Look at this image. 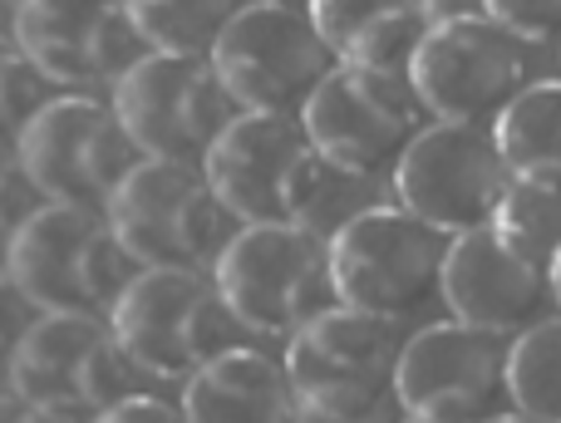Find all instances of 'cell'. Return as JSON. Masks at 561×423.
I'll return each mask as SVG.
<instances>
[{"label": "cell", "mask_w": 561, "mask_h": 423, "mask_svg": "<svg viewBox=\"0 0 561 423\" xmlns=\"http://www.w3.org/2000/svg\"><path fill=\"white\" fill-rule=\"evenodd\" d=\"M237 227H320L350 178L316 153L300 118L242 114L203 163ZM330 237V231H325Z\"/></svg>", "instance_id": "cell-1"}, {"label": "cell", "mask_w": 561, "mask_h": 423, "mask_svg": "<svg viewBox=\"0 0 561 423\" xmlns=\"http://www.w3.org/2000/svg\"><path fill=\"white\" fill-rule=\"evenodd\" d=\"M247 340H290L340 310L330 237L316 227H242L213 271Z\"/></svg>", "instance_id": "cell-2"}, {"label": "cell", "mask_w": 561, "mask_h": 423, "mask_svg": "<svg viewBox=\"0 0 561 423\" xmlns=\"http://www.w3.org/2000/svg\"><path fill=\"white\" fill-rule=\"evenodd\" d=\"M537 49L497 25L488 5H444L414 59L419 104L434 124L497 128L503 114L537 84Z\"/></svg>", "instance_id": "cell-3"}, {"label": "cell", "mask_w": 561, "mask_h": 423, "mask_svg": "<svg viewBox=\"0 0 561 423\" xmlns=\"http://www.w3.org/2000/svg\"><path fill=\"white\" fill-rule=\"evenodd\" d=\"M5 271L35 316L114 320L124 290L138 281V261L118 247L104 211L39 207L5 251Z\"/></svg>", "instance_id": "cell-4"}, {"label": "cell", "mask_w": 561, "mask_h": 423, "mask_svg": "<svg viewBox=\"0 0 561 423\" xmlns=\"http://www.w3.org/2000/svg\"><path fill=\"white\" fill-rule=\"evenodd\" d=\"M454 241L438 237L399 203L355 207L330 227V266H335L340 306L359 316L404 325L424 306L444 300V266Z\"/></svg>", "instance_id": "cell-5"}, {"label": "cell", "mask_w": 561, "mask_h": 423, "mask_svg": "<svg viewBox=\"0 0 561 423\" xmlns=\"http://www.w3.org/2000/svg\"><path fill=\"white\" fill-rule=\"evenodd\" d=\"M5 389L39 414L99 419L128 399L158 395V379L118 345L108 320L39 316L5 369Z\"/></svg>", "instance_id": "cell-6"}, {"label": "cell", "mask_w": 561, "mask_h": 423, "mask_svg": "<svg viewBox=\"0 0 561 423\" xmlns=\"http://www.w3.org/2000/svg\"><path fill=\"white\" fill-rule=\"evenodd\" d=\"M242 114L300 118L340 69L310 0H242L213 55Z\"/></svg>", "instance_id": "cell-7"}, {"label": "cell", "mask_w": 561, "mask_h": 423, "mask_svg": "<svg viewBox=\"0 0 561 423\" xmlns=\"http://www.w3.org/2000/svg\"><path fill=\"white\" fill-rule=\"evenodd\" d=\"M108 325L158 385H193L207 365L247 345L207 271H138Z\"/></svg>", "instance_id": "cell-8"}, {"label": "cell", "mask_w": 561, "mask_h": 423, "mask_svg": "<svg viewBox=\"0 0 561 423\" xmlns=\"http://www.w3.org/2000/svg\"><path fill=\"white\" fill-rule=\"evenodd\" d=\"M118 247L138 261V271H207L232 247L237 217L213 193L203 168L144 163L108 207Z\"/></svg>", "instance_id": "cell-9"}, {"label": "cell", "mask_w": 561, "mask_h": 423, "mask_svg": "<svg viewBox=\"0 0 561 423\" xmlns=\"http://www.w3.org/2000/svg\"><path fill=\"white\" fill-rule=\"evenodd\" d=\"M404 423H497L513 409V340L483 335L458 320L419 325L404 340L394 379Z\"/></svg>", "instance_id": "cell-10"}, {"label": "cell", "mask_w": 561, "mask_h": 423, "mask_svg": "<svg viewBox=\"0 0 561 423\" xmlns=\"http://www.w3.org/2000/svg\"><path fill=\"white\" fill-rule=\"evenodd\" d=\"M404 330L359 310H330L286 345V375L300 395V409L340 423H385L394 404V379L404 359Z\"/></svg>", "instance_id": "cell-11"}, {"label": "cell", "mask_w": 561, "mask_h": 423, "mask_svg": "<svg viewBox=\"0 0 561 423\" xmlns=\"http://www.w3.org/2000/svg\"><path fill=\"white\" fill-rule=\"evenodd\" d=\"M15 153L49 207L104 211V217L128 178L148 163L128 128L118 124L114 104L89 94H59L30 124Z\"/></svg>", "instance_id": "cell-12"}, {"label": "cell", "mask_w": 561, "mask_h": 423, "mask_svg": "<svg viewBox=\"0 0 561 423\" xmlns=\"http://www.w3.org/2000/svg\"><path fill=\"white\" fill-rule=\"evenodd\" d=\"M316 153L350 183H375L394 178L404 153L419 144L434 118L419 104L409 79L369 75V69H345L325 79L310 108L300 114Z\"/></svg>", "instance_id": "cell-13"}, {"label": "cell", "mask_w": 561, "mask_h": 423, "mask_svg": "<svg viewBox=\"0 0 561 423\" xmlns=\"http://www.w3.org/2000/svg\"><path fill=\"white\" fill-rule=\"evenodd\" d=\"M10 35L55 94L114 99V89L148 59L128 0H25Z\"/></svg>", "instance_id": "cell-14"}, {"label": "cell", "mask_w": 561, "mask_h": 423, "mask_svg": "<svg viewBox=\"0 0 561 423\" xmlns=\"http://www.w3.org/2000/svg\"><path fill=\"white\" fill-rule=\"evenodd\" d=\"M114 114L138 144L148 163L203 168L217 138L242 118L237 99L227 94L213 59H173L148 55L124 84L114 89Z\"/></svg>", "instance_id": "cell-15"}, {"label": "cell", "mask_w": 561, "mask_h": 423, "mask_svg": "<svg viewBox=\"0 0 561 423\" xmlns=\"http://www.w3.org/2000/svg\"><path fill=\"white\" fill-rule=\"evenodd\" d=\"M389 183H394V203L409 217H419L448 241L493 227L507 193L517 187L497 134L468 124H428Z\"/></svg>", "instance_id": "cell-16"}, {"label": "cell", "mask_w": 561, "mask_h": 423, "mask_svg": "<svg viewBox=\"0 0 561 423\" xmlns=\"http://www.w3.org/2000/svg\"><path fill=\"white\" fill-rule=\"evenodd\" d=\"M557 256L507 227L468 231L448 247L444 266V310L458 325H473L497 340H523L547 325L557 310Z\"/></svg>", "instance_id": "cell-17"}, {"label": "cell", "mask_w": 561, "mask_h": 423, "mask_svg": "<svg viewBox=\"0 0 561 423\" xmlns=\"http://www.w3.org/2000/svg\"><path fill=\"white\" fill-rule=\"evenodd\" d=\"M325 45L345 69L409 79L428 30L444 20V5L424 0H310Z\"/></svg>", "instance_id": "cell-18"}, {"label": "cell", "mask_w": 561, "mask_h": 423, "mask_svg": "<svg viewBox=\"0 0 561 423\" xmlns=\"http://www.w3.org/2000/svg\"><path fill=\"white\" fill-rule=\"evenodd\" d=\"M187 423H300V395L286 375V359L262 345H242L207 365L193 385H183Z\"/></svg>", "instance_id": "cell-19"}, {"label": "cell", "mask_w": 561, "mask_h": 423, "mask_svg": "<svg viewBox=\"0 0 561 423\" xmlns=\"http://www.w3.org/2000/svg\"><path fill=\"white\" fill-rule=\"evenodd\" d=\"M493 134L517 187L561 197V79H537Z\"/></svg>", "instance_id": "cell-20"}, {"label": "cell", "mask_w": 561, "mask_h": 423, "mask_svg": "<svg viewBox=\"0 0 561 423\" xmlns=\"http://www.w3.org/2000/svg\"><path fill=\"white\" fill-rule=\"evenodd\" d=\"M148 55L213 59L242 0H128Z\"/></svg>", "instance_id": "cell-21"}, {"label": "cell", "mask_w": 561, "mask_h": 423, "mask_svg": "<svg viewBox=\"0 0 561 423\" xmlns=\"http://www.w3.org/2000/svg\"><path fill=\"white\" fill-rule=\"evenodd\" d=\"M513 409L561 423V316L513 340Z\"/></svg>", "instance_id": "cell-22"}, {"label": "cell", "mask_w": 561, "mask_h": 423, "mask_svg": "<svg viewBox=\"0 0 561 423\" xmlns=\"http://www.w3.org/2000/svg\"><path fill=\"white\" fill-rule=\"evenodd\" d=\"M49 79L30 65V55L15 45L10 30H0V148H20V138L30 134L39 114L55 104Z\"/></svg>", "instance_id": "cell-23"}, {"label": "cell", "mask_w": 561, "mask_h": 423, "mask_svg": "<svg viewBox=\"0 0 561 423\" xmlns=\"http://www.w3.org/2000/svg\"><path fill=\"white\" fill-rule=\"evenodd\" d=\"M497 227H507L513 237L533 241L542 251H561V197L557 193H537V187H513L503 211H497Z\"/></svg>", "instance_id": "cell-24"}, {"label": "cell", "mask_w": 561, "mask_h": 423, "mask_svg": "<svg viewBox=\"0 0 561 423\" xmlns=\"http://www.w3.org/2000/svg\"><path fill=\"white\" fill-rule=\"evenodd\" d=\"M39 207H45V197H39V187L30 183L20 153L15 148H0V261H5L10 241L20 237V227H25Z\"/></svg>", "instance_id": "cell-25"}, {"label": "cell", "mask_w": 561, "mask_h": 423, "mask_svg": "<svg viewBox=\"0 0 561 423\" xmlns=\"http://www.w3.org/2000/svg\"><path fill=\"white\" fill-rule=\"evenodd\" d=\"M488 10H493L497 25H507L533 49L561 39V0H497V5H488Z\"/></svg>", "instance_id": "cell-26"}, {"label": "cell", "mask_w": 561, "mask_h": 423, "mask_svg": "<svg viewBox=\"0 0 561 423\" xmlns=\"http://www.w3.org/2000/svg\"><path fill=\"white\" fill-rule=\"evenodd\" d=\"M35 306L25 300V290L15 286V276L5 271V261H0V379H5L10 359H15L20 340L30 335V325H35Z\"/></svg>", "instance_id": "cell-27"}, {"label": "cell", "mask_w": 561, "mask_h": 423, "mask_svg": "<svg viewBox=\"0 0 561 423\" xmlns=\"http://www.w3.org/2000/svg\"><path fill=\"white\" fill-rule=\"evenodd\" d=\"M94 423H187V419H183V404H168L163 395H144V399H128V404L99 414Z\"/></svg>", "instance_id": "cell-28"}, {"label": "cell", "mask_w": 561, "mask_h": 423, "mask_svg": "<svg viewBox=\"0 0 561 423\" xmlns=\"http://www.w3.org/2000/svg\"><path fill=\"white\" fill-rule=\"evenodd\" d=\"M25 414H30L25 399H15L10 389H0V423H25Z\"/></svg>", "instance_id": "cell-29"}, {"label": "cell", "mask_w": 561, "mask_h": 423, "mask_svg": "<svg viewBox=\"0 0 561 423\" xmlns=\"http://www.w3.org/2000/svg\"><path fill=\"white\" fill-rule=\"evenodd\" d=\"M25 423H94V419H65V414H39V409H30Z\"/></svg>", "instance_id": "cell-30"}, {"label": "cell", "mask_w": 561, "mask_h": 423, "mask_svg": "<svg viewBox=\"0 0 561 423\" xmlns=\"http://www.w3.org/2000/svg\"><path fill=\"white\" fill-rule=\"evenodd\" d=\"M300 423H340V419H325V414H310V409H306V414H300Z\"/></svg>", "instance_id": "cell-31"}, {"label": "cell", "mask_w": 561, "mask_h": 423, "mask_svg": "<svg viewBox=\"0 0 561 423\" xmlns=\"http://www.w3.org/2000/svg\"><path fill=\"white\" fill-rule=\"evenodd\" d=\"M552 276H557V310H561V251H557V266H552Z\"/></svg>", "instance_id": "cell-32"}, {"label": "cell", "mask_w": 561, "mask_h": 423, "mask_svg": "<svg viewBox=\"0 0 561 423\" xmlns=\"http://www.w3.org/2000/svg\"><path fill=\"white\" fill-rule=\"evenodd\" d=\"M10 15H15V5H0V30H10Z\"/></svg>", "instance_id": "cell-33"}, {"label": "cell", "mask_w": 561, "mask_h": 423, "mask_svg": "<svg viewBox=\"0 0 561 423\" xmlns=\"http://www.w3.org/2000/svg\"><path fill=\"white\" fill-rule=\"evenodd\" d=\"M497 423H542V419H527V414H507V419H497Z\"/></svg>", "instance_id": "cell-34"}, {"label": "cell", "mask_w": 561, "mask_h": 423, "mask_svg": "<svg viewBox=\"0 0 561 423\" xmlns=\"http://www.w3.org/2000/svg\"><path fill=\"white\" fill-rule=\"evenodd\" d=\"M394 423H404V419H394Z\"/></svg>", "instance_id": "cell-35"}]
</instances>
